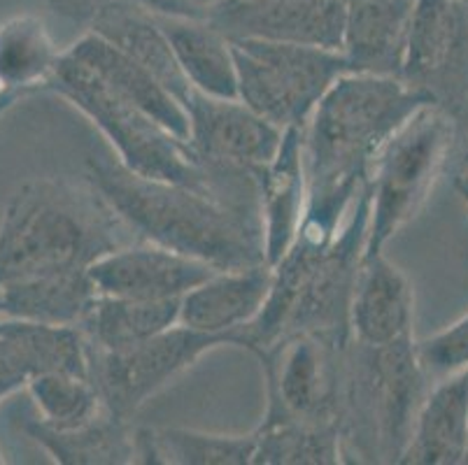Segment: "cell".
<instances>
[{
	"instance_id": "obj_2",
	"label": "cell",
	"mask_w": 468,
	"mask_h": 465,
	"mask_svg": "<svg viewBox=\"0 0 468 465\" xmlns=\"http://www.w3.org/2000/svg\"><path fill=\"white\" fill-rule=\"evenodd\" d=\"M87 179L138 240L194 256L217 270L268 263L259 196H231L143 177L101 144L87 153Z\"/></svg>"
},
{
	"instance_id": "obj_14",
	"label": "cell",
	"mask_w": 468,
	"mask_h": 465,
	"mask_svg": "<svg viewBox=\"0 0 468 465\" xmlns=\"http://www.w3.org/2000/svg\"><path fill=\"white\" fill-rule=\"evenodd\" d=\"M210 24L229 40L261 37L340 49L345 0H229Z\"/></svg>"
},
{
	"instance_id": "obj_36",
	"label": "cell",
	"mask_w": 468,
	"mask_h": 465,
	"mask_svg": "<svg viewBox=\"0 0 468 465\" xmlns=\"http://www.w3.org/2000/svg\"><path fill=\"white\" fill-rule=\"evenodd\" d=\"M0 310H3V287H0Z\"/></svg>"
},
{
	"instance_id": "obj_9",
	"label": "cell",
	"mask_w": 468,
	"mask_h": 465,
	"mask_svg": "<svg viewBox=\"0 0 468 465\" xmlns=\"http://www.w3.org/2000/svg\"><path fill=\"white\" fill-rule=\"evenodd\" d=\"M347 347L313 333H293L254 354L266 375L263 417L340 428Z\"/></svg>"
},
{
	"instance_id": "obj_34",
	"label": "cell",
	"mask_w": 468,
	"mask_h": 465,
	"mask_svg": "<svg viewBox=\"0 0 468 465\" xmlns=\"http://www.w3.org/2000/svg\"><path fill=\"white\" fill-rule=\"evenodd\" d=\"M24 96H27V93H21V91H3V93H0V117H3L7 110L15 108L16 102H19Z\"/></svg>"
},
{
	"instance_id": "obj_40",
	"label": "cell",
	"mask_w": 468,
	"mask_h": 465,
	"mask_svg": "<svg viewBox=\"0 0 468 465\" xmlns=\"http://www.w3.org/2000/svg\"><path fill=\"white\" fill-rule=\"evenodd\" d=\"M463 3H468V0H463Z\"/></svg>"
},
{
	"instance_id": "obj_35",
	"label": "cell",
	"mask_w": 468,
	"mask_h": 465,
	"mask_svg": "<svg viewBox=\"0 0 468 465\" xmlns=\"http://www.w3.org/2000/svg\"><path fill=\"white\" fill-rule=\"evenodd\" d=\"M454 182V189H457V194L462 196L463 203L468 205V179H452Z\"/></svg>"
},
{
	"instance_id": "obj_38",
	"label": "cell",
	"mask_w": 468,
	"mask_h": 465,
	"mask_svg": "<svg viewBox=\"0 0 468 465\" xmlns=\"http://www.w3.org/2000/svg\"><path fill=\"white\" fill-rule=\"evenodd\" d=\"M468 463V449H466V456H463V465Z\"/></svg>"
},
{
	"instance_id": "obj_1",
	"label": "cell",
	"mask_w": 468,
	"mask_h": 465,
	"mask_svg": "<svg viewBox=\"0 0 468 465\" xmlns=\"http://www.w3.org/2000/svg\"><path fill=\"white\" fill-rule=\"evenodd\" d=\"M431 98L401 77L347 72L305 123L308 210L299 236L331 242L368 186L382 144Z\"/></svg>"
},
{
	"instance_id": "obj_27",
	"label": "cell",
	"mask_w": 468,
	"mask_h": 465,
	"mask_svg": "<svg viewBox=\"0 0 468 465\" xmlns=\"http://www.w3.org/2000/svg\"><path fill=\"white\" fill-rule=\"evenodd\" d=\"M61 54L40 16H12L0 24V87L21 93L47 87Z\"/></svg>"
},
{
	"instance_id": "obj_3",
	"label": "cell",
	"mask_w": 468,
	"mask_h": 465,
	"mask_svg": "<svg viewBox=\"0 0 468 465\" xmlns=\"http://www.w3.org/2000/svg\"><path fill=\"white\" fill-rule=\"evenodd\" d=\"M133 230L84 177H37L16 189L0 219V284L54 272L91 270L135 242Z\"/></svg>"
},
{
	"instance_id": "obj_23",
	"label": "cell",
	"mask_w": 468,
	"mask_h": 465,
	"mask_svg": "<svg viewBox=\"0 0 468 465\" xmlns=\"http://www.w3.org/2000/svg\"><path fill=\"white\" fill-rule=\"evenodd\" d=\"M0 287H3L0 317L58 323V326H80L96 298L101 296L89 270L24 277V280L5 281Z\"/></svg>"
},
{
	"instance_id": "obj_17",
	"label": "cell",
	"mask_w": 468,
	"mask_h": 465,
	"mask_svg": "<svg viewBox=\"0 0 468 465\" xmlns=\"http://www.w3.org/2000/svg\"><path fill=\"white\" fill-rule=\"evenodd\" d=\"M273 289V266L217 270L180 301V323L212 335H236L259 317Z\"/></svg>"
},
{
	"instance_id": "obj_18",
	"label": "cell",
	"mask_w": 468,
	"mask_h": 465,
	"mask_svg": "<svg viewBox=\"0 0 468 465\" xmlns=\"http://www.w3.org/2000/svg\"><path fill=\"white\" fill-rule=\"evenodd\" d=\"M415 0H345L343 54L352 72L401 77Z\"/></svg>"
},
{
	"instance_id": "obj_21",
	"label": "cell",
	"mask_w": 468,
	"mask_h": 465,
	"mask_svg": "<svg viewBox=\"0 0 468 465\" xmlns=\"http://www.w3.org/2000/svg\"><path fill=\"white\" fill-rule=\"evenodd\" d=\"M89 31L112 42L119 51H124L126 57L133 58L138 66L150 70L182 105H186L194 89L186 82L173 45H170L164 26L159 24L154 15H150L131 0H112L91 21Z\"/></svg>"
},
{
	"instance_id": "obj_20",
	"label": "cell",
	"mask_w": 468,
	"mask_h": 465,
	"mask_svg": "<svg viewBox=\"0 0 468 465\" xmlns=\"http://www.w3.org/2000/svg\"><path fill=\"white\" fill-rule=\"evenodd\" d=\"M468 449V368L431 384L403 465H463Z\"/></svg>"
},
{
	"instance_id": "obj_26",
	"label": "cell",
	"mask_w": 468,
	"mask_h": 465,
	"mask_svg": "<svg viewBox=\"0 0 468 465\" xmlns=\"http://www.w3.org/2000/svg\"><path fill=\"white\" fill-rule=\"evenodd\" d=\"M257 433L224 435L194 428H138V463L254 465Z\"/></svg>"
},
{
	"instance_id": "obj_25",
	"label": "cell",
	"mask_w": 468,
	"mask_h": 465,
	"mask_svg": "<svg viewBox=\"0 0 468 465\" xmlns=\"http://www.w3.org/2000/svg\"><path fill=\"white\" fill-rule=\"evenodd\" d=\"M180 323V301L98 296L80 328L98 352H119Z\"/></svg>"
},
{
	"instance_id": "obj_24",
	"label": "cell",
	"mask_w": 468,
	"mask_h": 465,
	"mask_svg": "<svg viewBox=\"0 0 468 465\" xmlns=\"http://www.w3.org/2000/svg\"><path fill=\"white\" fill-rule=\"evenodd\" d=\"M159 19V16H156ZM186 82L194 91L215 98H238L233 45L210 21L159 19Z\"/></svg>"
},
{
	"instance_id": "obj_31",
	"label": "cell",
	"mask_w": 468,
	"mask_h": 465,
	"mask_svg": "<svg viewBox=\"0 0 468 465\" xmlns=\"http://www.w3.org/2000/svg\"><path fill=\"white\" fill-rule=\"evenodd\" d=\"M159 19L212 21L229 0H131Z\"/></svg>"
},
{
	"instance_id": "obj_22",
	"label": "cell",
	"mask_w": 468,
	"mask_h": 465,
	"mask_svg": "<svg viewBox=\"0 0 468 465\" xmlns=\"http://www.w3.org/2000/svg\"><path fill=\"white\" fill-rule=\"evenodd\" d=\"M21 430L58 465H131L138 463V428L108 407L75 428H52L37 417L21 421Z\"/></svg>"
},
{
	"instance_id": "obj_11",
	"label": "cell",
	"mask_w": 468,
	"mask_h": 465,
	"mask_svg": "<svg viewBox=\"0 0 468 465\" xmlns=\"http://www.w3.org/2000/svg\"><path fill=\"white\" fill-rule=\"evenodd\" d=\"M401 79L450 112L468 102V3L415 0Z\"/></svg>"
},
{
	"instance_id": "obj_19",
	"label": "cell",
	"mask_w": 468,
	"mask_h": 465,
	"mask_svg": "<svg viewBox=\"0 0 468 465\" xmlns=\"http://www.w3.org/2000/svg\"><path fill=\"white\" fill-rule=\"evenodd\" d=\"M66 51L78 61H82L89 70L96 72L119 96L138 105L152 119H156L161 126L168 128L170 133L177 135L185 143L189 140V114H186L185 105L150 70L138 66L133 58L126 57L124 51H119L112 42H108L98 33L87 31Z\"/></svg>"
},
{
	"instance_id": "obj_37",
	"label": "cell",
	"mask_w": 468,
	"mask_h": 465,
	"mask_svg": "<svg viewBox=\"0 0 468 465\" xmlns=\"http://www.w3.org/2000/svg\"><path fill=\"white\" fill-rule=\"evenodd\" d=\"M5 463H7V460L3 459V454H0V465H5Z\"/></svg>"
},
{
	"instance_id": "obj_4",
	"label": "cell",
	"mask_w": 468,
	"mask_h": 465,
	"mask_svg": "<svg viewBox=\"0 0 468 465\" xmlns=\"http://www.w3.org/2000/svg\"><path fill=\"white\" fill-rule=\"evenodd\" d=\"M368 210L366 186L334 240L296 238L292 249L273 266V289L266 305L240 331V349L254 356L293 333L352 343L350 302L368 233Z\"/></svg>"
},
{
	"instance_id": "obj_28",
	"label": "cell",
	"mask_w": 468,
	"mask_h": 465,
	"mask_svg": "<svg viewBox=\"0 0 468 465\" xmlns=\"http://www.w3.org/2000/svg\"><path fill=\"white\" fill-rule=\"evenodd\" d=\"M254 465H335L347 463L338 426H313L263 417L254 428Z\"/></svg>"
},
{
	"instance_id": "obj_15",
	"label": "cell",
	"mask_w": 468,
	"mask_h": 465,
	"mask_svg": "<svg viewBox=\"0 0 468 465\" xmlns=\"http://www.w3.org/2000/svg\"><path fill=\"white\" fill-rule=\"evenodd\" d=\"M415 296L408 277L385 256L364 254L350 302L352 340L368 347L415 338Z\"/></svg>"
},
{
	"instance_id": "obj_13",
	"label": "cell",
	"mask_w": 468,
	"mask_h": 465,
	"mask_svg": "<svg viewBox=\"0 0 468 465\" xmlns=\"http://www.w3.org/2000/svg\"><path fill=\"white\" fill-rule=\"evenodd\" d=\"M91 280L101 296L135 301H182L217 268L147 240L105 254L91 266Z\"/></svg>"
},
{
	"instance_id": "obj_30",
	"label": "cell",
	"mask_w": 468,
	"mask_h": 465,
	"mask_svg": "<svg viewBox=\"0 0 468 465\" xmlns=\"http://www.w3.org/2000/svg\"><path fill=\"white\" fill-rule=\"evenodd\" d=\"M417 356L431 382L468 368V312L448 328L420 340Z\"/></svg>"
},
{
	"instance_id": "obj_12",
	"label": "cell",
	"mask_w": 468,
	"mask_h": 465,
	"mask_svg": "<svg viewBox=\"0 0 468 465\" xmlns=\"http://www.w3.org/2000/svg\"><path fill=\"white\" fill-rule=\"evenodd\" d=\"M189 147L207 170L259 174L278 153L284 128L254 112L240 98H215L191 91Z\"/></svg>"
},
{
	"instance_id": "obj_6",
	"label": "cell",
	"mask_w": 468,
	"mask_h": 465,
	"mask_svg": "<svg viewBox=\"0 0 468 465\" xmlns=\"http://www.w3.org/2000/svg\"><path fill=\"white\" fill-rule=\"evenodd\" d=\"M431 384L415 338L385 347L352 340L340 412L345 460L401 463Z\"/></svg>"
},
{
	"instance_id": "obj_39",
	"label": "cell",
	"mask_w": 468,
	"mask_h": 465,
	"mask_svg": "<svg viewBox=\"0 0 468 465\" xmlns=\"http://www.w3.org/2000/svg\"><path fill=\"white\" fill-rule=\"evenodd\" d=\"M3 91H5V89H3V87H0V93H3Z\"/></svg>"
},
{
	"instance_id": "obj_8",
	"label": "cell",
	"mask_w": 468,
	"mask_h": 465,
	"mask_svg": "<svg viewBox=\"0 0 468 465\" xmlns=\"http://www.w3.org/2000/svg\"><path fill=\"white\" fill-rule=\"evenodd\" d=\"M231 45L238 98L280 128L308 123L326 91L352 72L343 49L261 37H240Z\"/></svg>"
},
{
	"instance_id": "obj_16",
	"label": "cell",
	"mask_w": 468,
	"mask_h": 465,
	"mask_svg": "<svg viewBox=\"0 0 468 465\" xmlns=\"http://www.w3.org/2000/svg\"><path fill=\"white\" fill-rule=\"evenodd\" d=\"M263 247L268 266L292 249L308 210V168H305V123L284 128L275 159L259 173Z\"/></svg>"
},
{
	"instance_id": "obj_5",
	"label": "cell",
	"mask_w": 468,
	"mask_h": 465,
	"mask_svg": "<svg viewBox=\"0 0 468 465\" xmlns=\"http://www.w3.org/2000/svg\"><path fill=\"white\" fill-rule=\"evenodd\" d=\"M45 89L78 108L108 140L119 164L131 173L231 196H259V174L203 168L189 143L119 96L66 49Z\"/></svg>"
},
{
	"instance_id": "obj_7",
	"label": "cell",
	"mask_w": 468,
	"mask_h": 465,
	"mask_svg": "<svg viewBox=\"0 0 468 465\" xmlns=\"http://www.w3.org/2000/svg\"><path fill=\"white\" fill-rule=\"evenodd\" d=\"M454 117L438 102L417 108L389 140L368 177V233L364 254H380L420 215L438 179L450 170Z\"/></svg>"
},
{
	"instance_id": "obj_10",
	"label": "cell",
	"mask_w": 468,
	"mask_h": 465,
	"mask_svg": "<svg viewBox=\"0 0 468 465\" xmlns=\"http://www.w3.org/2000/svg\"><path fill=\"white\" fill-rule=\"evenodd\" d=\"M219 347H238V338L212 335L176 323L154 338L119 352H98L89 347V377L112 415L133 421L138 409L152 396L164 391L206 354Z\"/></svg>"
},
{
	"instance_id": "obj_29",
	"label": "cell",
	"mask_w": 468,
	"mask_h": 465,
	"mask_svg": "<svg viewBox=\"0 0 468 465\" xmlns=\"http://www.w3.org/2000/svg\"><path fill=\"white\" fill-rule=\"evenodd\" d=\"M33 405L37 407V419L52 428H75L105 409L91 377L70 373H42L27 386Z\"/></svg>"
},
{
	"instance_id": "obj_32",
	"label": "cell",
	"mask_w": 468,
	"mask_h": 465,
	"mask_svg": "<svg viewBox=\"0 0 468 465\" xmlns=\"http://www.w3.org/2000/svg\"><path fill=\"white\" fill-rule=\"evenodd\" d=\"M45 3L47 7H49L57 16H61V19L72 21V24L91 26V21L105 10L112 0H45Z\"/></svg>"
},
{
	"instance_id": "obj_33",
	"label": "cell",
	"mask_w": 468,
	"mask_h": 465,
	"mask_svg": "<svg viewBox=\"0 0 468 465\" xmlns=\"http://www.w3.org/2000/svg\"><path fill=\"white\" fill-rule=\"evenodd\" d=\"M452 117L457 133H454V149L448 173H452V179H468V102L454 110Z\"/></svg>"
}]
</instances>
